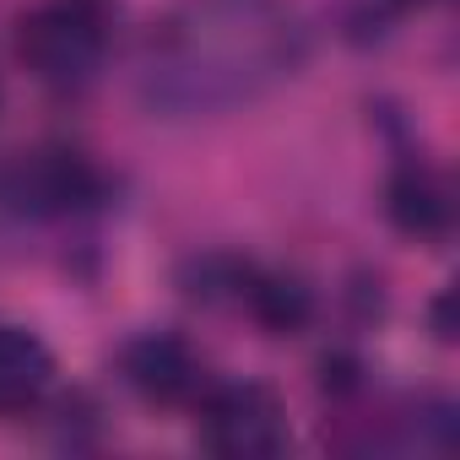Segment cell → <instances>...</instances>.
<instances>
[{
  "label": "cell",
  "mask_w": 460,
  "mask_h": 460,
  "mask_svg": "<svg viewBox=\"0 0 460 460\" xmlns=\"http://www.w3.org/2000/svg\"><path fill=\"white\" fill-rule=\"evenodd\" d=\"M304 66L309 28L288 0H179L141 44L136 87L157 119H222Z\"/></svg>",
  "instance_id": "1"
},
{
  "label": "cell",
  "mask_w": 460,
  "mask_h": 460,
  "mask_svg": "<svg viewBox=\"0 0 460 460\" xmlns=\"http://www.w3.org/2000/svg\"><path fill=\"white\" fill-rule=\"evenodd\" d=\"M114 22L119 0H39L17 17V60L44 93L82 98L109 66Z\"/></svg>",
  "instance_id": "2"
},
{
  "label": "cell",
  "mask_w": 460,
  "mask_h": 460,
  "mask_svg": "<svg viewBox=\"0 0 460 460\" xmlns=\"http://www.w3.org/2000/svg\"><path fill=\"white\" fill-rule=\"evenodd\" d=\"M109 195L103 168L76 146H33L0 163V211L22 222H66Z\"/></svg>",
  "instance_id": "3"
},
{
  "label": "cell",
  "mask_w": 460,
  "mask_h": 460,
  "mask_svg": "<svg viewBox=\"0 0 460 460\" xmlns=\"http://www.w3.org/2000/svg\"><path fill=\"white\" fill-rule=\"evenodd\" d=\"M190 406L200 444L222 460H271L293 444L288 406L266 379H206Z\"/></svg>",
  "instance_id": "4"
},
{
  "label": "cell",
  "mask_w": 460,
  "mask_h": 460,
  "mask_svg": "<svg viewBox=\"0 0 460 460\" xmlns=\"http://www.w3.org/2000/svg\"><path fill=\"white\" fill-rule=\"evenodd\" d=\"M119 379L146 406H190L206 390V363L179 331H141L119 347Z\"/></svg>",
  "instance_id": "5"
},
{
  "label": "cell",
  "mask_w": 460,
  "mask_h": 460,
  "mask_svg": "<svg viewBox=\"0 0 460 460\" xmlns=\"http://www.w3.org/2000/svg\"><path fill=\"white\" fill-rule=\"evenodd\" d=\"M385 217L401 239H417V244H444L449 227H455V190L449 179L417 157V152H401L390 179H385Z\"/></svg>",
  "instance_id": "6"
},
{
  "label": "cell",
  "mask_w": 460,
  "mask_h": 460,
  "mask_svg": "<svg viewBox=\"0 0 460 460\" xmlns=\"http://www.w3.org/2000/svg\"><path fill=\"white\" fill-rule=\"evenodd\" d=\"M234 309H244L266 336H298L314 320V293L293 271H266V266L244 261L239 288H234Z\"/></svg>",
  "instance_id": "7"
},
{
  "label": "cell",
  "mask_w": 460,
  "mask_h": 460,
  "mask_svg": "<svg viewBox=\"0 0 460 460\" xmlns=\"http://www.w3.org/2000/svg\"><path fill=\"white\" fill-rule=\"evenodd\" d=\"M55 390V352L39 331L0 320V417H22Z\"/></svg>",
  "instance_id": "8"
},
{
  "label": "cell",
  "mask_w": 460,
  "mask_h": 460,
  "mask_svg": "<svg viewBox=\"0 0 460 460\" xmlns=\"http://www.w3.org/2000/svg\"><path fill=\"white\" fill-rule=\"evenodd\" d=\"M363 6H368V17L390 22V17H406V12H428V6H438V0H363Z\"/></svg>",
  "instance_id": "9"
},
{
  "label": "cell",
  "mask_w": 460,
  "mask_h": 460,
  "mask_svg": "<svg viewBox=\"0 0 460 460\" xmlns=\"http://www.w3.org/2000/svg\"><path fill=\"white\" fill-rule=\"evenodd\" d=\"M449 304H455V293L444 288V293L433 298V309H428V325H433V336H438V341H455V325H449Z\"/></svg>",
  "instance_id": "10"
}]
</instances>
